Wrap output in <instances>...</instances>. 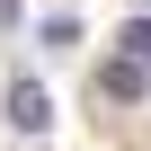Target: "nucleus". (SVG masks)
Wrapping results in <instances>:
<instances>
[{"mask_svg":"<svg viewBox=\"0 0 151 151\" xmlns=\"http://www.w3.org/2000/svg\"><path fill=\"white\" fill-rule=\"evenodd\" d=\"M0 107H9V133H27V142H36V133L53 124V98H45L36 80H27V71H18V80H9V98H0Z\"/></svg>","mask_w":151,"mask_h":151,"instance_id":"nucleus-1","label":"nucleus"},{"mask_svg":"<svg viewBox=\"0 0 151 151\" xmlns=\"http://www.w3.org/2000/svg\"><path fill=\"white\" fill-rule=\"evenodd\" d=\"M98 89H107V98H142V89H151V62H133V53L98 62Z\"/></svg>","mask_w":151,"mask_h":151,"instance_id":"nucleus-2","label":"nucleus"},{"mask_svg":"<svg viewBox=\"0 0 151 151\" xmlns=\"http://www.w3.org/2000/svg\"><path fill=\"white\" fill-rule=\"evenodd\" d=\"M116 53H133V62H151V18H133V27L116 36Z\"/></svg>","mask_w":151,"mask_h":151,"instance_id":"nucleus-3","label":"nucleus"},{"mask_svg":"<svg viewBox=\"0 0 151 151\" xmlns=\"http://www.w3.org/2000/svg\"><path fill=\"white\" fill-rule=\"evenodd\" d=\"M0 27H18V0H0Z\"/></svg>","mask_w":151,"mask_h":151,"instance_id":"nucleus-4","label":"nucleus"}]
</instances>
